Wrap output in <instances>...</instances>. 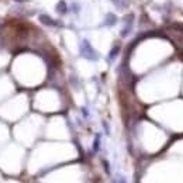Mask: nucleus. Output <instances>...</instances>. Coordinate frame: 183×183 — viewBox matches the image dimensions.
<instances>
[{"instance_id":"f257e3e1","label":"nucleus","mask_w":183,"mask_h":183,"mask_svg":"<svg viewBox=\"0 0 183 183\" xmlns=\"http://www.w3.org/2000/svg\"><path fill=\"white\" fill-rule=\"evenodd\" d=\"M40 21H42L44 24H47V26H54L55 24V21L52 20V18H49L48 16H40Z\"/></svg>"},{"instance_id":"39448f33","label":"nucleus","mask_w":183,"mask_h":183,"mask_svg":"<svg viewBox=\"0 0 183 183\" xmlns=\"http://www.w3.org/2000/svg\"><path fill=\"white\" fill-rule=\"evenodd\" d=\"M17 1H26V0H17Z\"/></svg>"},{"instance_id":"20e7f679","label":"nucleus","mask_w":183,"mask_h":183,"mask_svg":"<svg viewBox=\"0 0 183 183\" xmlns=\"http://www.w3.org/2000/svg\"><path fill=\"white\" fill-rule=\"evenodd\" d=\"M113 1L117 4V7H121V9L127 7V4H128V0H113Z\"/></svg>"},{"instance_id":"7ed1b4c3","label":"nucleus","mask_w":183,"mask_h":183,"mask_svg":"<svg viewBox=\"0 0 183 183\" xmlns=\"http://www.w3.org/2000/svg\"><path fill=\"white\" fill-rule=\"evenodd\" d=\"M117 21V18H116V16L114 14H107V17H106V24H108V26H113L114 23Z\"/></svg>"},{"instance_id":"f03ea898","label":"nucleus","mask_w":183,"mask_h":183,"mask_svg":"<svg viewBox=\"0 0 183 183\" xmlns=\"http://www.w3.org/2000/svg\"><path fill=\"white\" fill-rule=\"evenodd\" d=\"M66 10H68L66 3H65V1H59V3H58V7H56V11H58L59 14H64V13H66Z\"/></svg>"}]
</instances>
